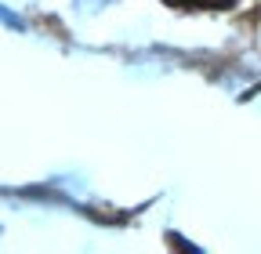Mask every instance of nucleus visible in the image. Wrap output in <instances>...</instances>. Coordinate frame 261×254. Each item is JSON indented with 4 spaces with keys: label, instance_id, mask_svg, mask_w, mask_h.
<instances>
[{
    "label": "nucleus",
    "instance_id": "f257e3e1",
    "mask_svg": "<svg viewBox=\"0 0 261 254\" xmlns=\"http://www.w3.org/2000/svg\"><path fill=\"white\" fill-rule=\"evenodd\" d=\"M174 11H232L240 0H163Z\"/></svg>",
    "mask_w": 261,
    "mask_h": 254
}]
</instances>
